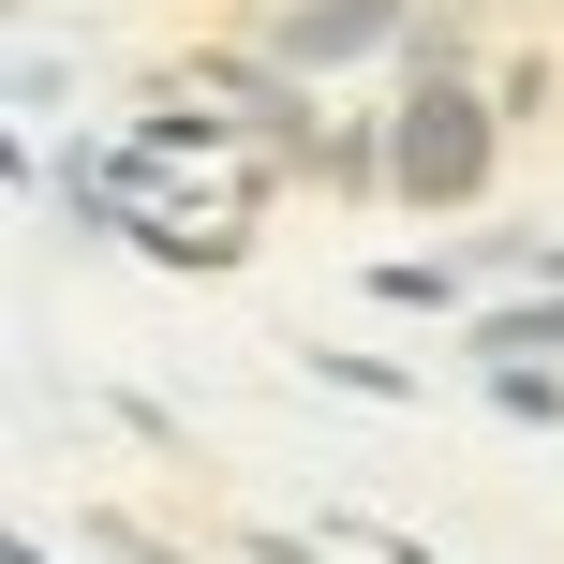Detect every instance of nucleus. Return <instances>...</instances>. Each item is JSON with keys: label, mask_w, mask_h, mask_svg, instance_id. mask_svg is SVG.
Returning a JSON list of instances; mask_svg holds the SVG:
<instances>
[{"label": "nucleus", "mask_w": 564, "mask_h": 564, "mask_svg": "<svg viewBox=\"0 0 564 564\" xmlns=\"http://www.w3.org/2000/svg\"><path fill=\"white\" fill-rule=\"evenodd\" d=\"M268 564H297V550H268Z\"/></svg>", "instance_id": "nucleus-2"}, {"label": "nucleus", "mask_w": 564, "mask_h": 564, "mask_svg": "<svg viewBox=\"0 0 564 564\" xmlns=\"http://www.w3.org/2000/svg\"><path fill=\"white\" fill-rule=\"evenodd\" d=\"M401 164H416V194H460V178H476V119L431 89V105H416V134H401Z\"/></svg>", "instance_id": "nucleus-1"}]
</instances>
